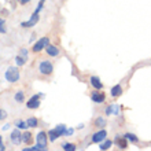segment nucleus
I'll list each match as a JSON object with an SVG mask.
<instances>
[{"mask_svg": "<svg viewBox=\"0 0 151 151\" xmlns=\"http://www.w3.org/2000/svg\"><path fill=\"white\" fill-rule=\"evenodd\" d=\"M4 77H6V80H7L8 83H17L19 80V70L17 68H14V66H11V68H8L6 70Z\"/></svg>", "mask_w": 151, "mask_h": 151, "instance_id": "f257e3e1", "label": "nucleus"}, {"mask_svg": "<svg viewBox=\"0 0 151 151\" xmlns=\"http://www.w3.org/2000/svg\"><path fill=\"white\" fill-rule=\"evenodd\" d=\"M52 70H54V68H52L51 62H48V60H41L39 63V72L41 73V74L50 76L52 73Z\"/></svg>", "mask_w": 151, "mask_h": 151, "instance_id": "f03ea898", "label": "nucleus"}, {"mask_svg": "<svg viewBox=\"0 0 151 151\" xmlns=\"http://www.w3.org/2000/svg\"><path fill=\"white\" fill-rule=\"evenodd\" d=\"M48 44H50V39L48 37H43V39H40L37 40L36 43H35V45H33V52H40L41 50H45V47H47Z\"/></svg>", "mask_w": 151, "mask_h": 151, "instance_id": "7ed1b4c3", "label": "nucleus"}, {"mask_svg": "<svg viewBox=\"0 0 151 151\" xmlns=\"http://www.w3.org/2000/svg\"><path fill=\"white\" fill-rule=\"evenodd\" d=\"M40 98H44V93H37V95H33L32 98L28 100L26 107H28V109H37L40 106Z\"/></svg>", "mask_w": 151, "mask_h": 151, "instance_id": "20e7f679", "label": "nucleus"}, {"mask_svg": "<svg viewBox=\"0 0 151 151\" xmlns=\"http://www.w3.org/2000/svg\"><path fill=\"white\" fill-rule=\"evenodd\" d=\"M47 133L45 132H39V135H37V146H39L41 150H45L47 147Z\"/></svg>", "mask_w": 151, "mask_h": 151, "instance_id": "39448f33", "label": "nucleus"}, {"mask_svg": "<svg viewBox=\"0 0 151 151\" xmlns=\"http://www.w3.org/2000/svg\"><path fill=\"white\" fill-rule=\"evenodd\" d=\"M39 12H36L35 11V14H33L30 18H29V21H26V22H22L21 24V26L22 28H32V26H35V25L37 24V21H39Z\"/></svg>", "mask_w": 151, "mask_h": 151, "instance_id": "423d86ee", "label": "nucleus"}, {"mask_svg": "<svg viewBox=\"0 0 151 151\" xmlns=\"http://www.w3.org/2000/svg\"><path fill=\"white\" fill-rule=\"evenodd\" d=\"M10 140H11L14 144H21V143H22V133H21V131L18 129V128H17V129H14V131L11 132Z\"/></svg>", "mask_w": 151, "mask_h": 151, "instance_id": "0eeeda50", "label": "nucleus"}, {"mask_svg": "<svg viewBox=\"0 0 151 151\" xmlns=\"http://www.w3.org/2000/svg\"><path fill=\"white\" fill-rule=\"evenodd\" d=\"M106 136H107V132L104 131V129L96 132V133H93V136H92V143H102V142L106 139Z\"/></svg>", "mask_w": 151, "mask_h": 151, "instance_id": "6e6552de", "label": "nucleus"}, {"mask_svg": "<svg viewBox=\"0 0 151 151\" xmlns=\"http://www.w3.org/2000/svg\"><path fill=\"white\" fill-rule=\"evenodd\" d=\"M104 99H106V95H104L103 92H92L91 93V100L92 102H95V103H103Z\"/></svg>", "mask_w": 151, "mask_h": 151, "instance_id": "1a4fd4ad", "label": "nucleus"}, {"mask_svg": "<svg viewBox=\"0 0 151 151\" xmlns=\"http://www.w3.org/2000/svg\"><path fill=\"white\" fill-rule=\"evenodd\" d=\"M104 113L107 115H119V104H117V103L110 104L109 107H106Z\"/></svg>", "mask_w": 151, "mask_h": 151, "instance_id": "9d476101", "label": "nucleus"}, {"mask_svg": "<svg viewBox=\"0 0 151 151\" xmlns=\"http://www.w3.org/2000/svg\"><path fill=\"white\" fill-rule=\"evenodd\" d=\"M91 85L95 88V89H99V91L103 88V84H102L100 78L99 77H96V76H92L91 77Z\"/></svg>", "mask_w": 151, "mask_h": 151, "instance_id": "9b49d317", "label": "nucleus"}, {"mask_svg": "<svg viewBox=\"0 0 151 151\" xmlns=\"http://www.w3.org/2000/svg\"><path fill=\"white\" fill-rule=\"evenodd\" d=\"M45 52H47L50 56H58L59 55V48H56L55 45H50V44H48L47 47H45Z\"/></svg>", "mask_w": 151, "mask_h": 151, "instance_id": "f8f14e48", "label": "nucleus"}, {"mask_svg": "<svg viewBox=\"0 0 151 151\" xmlns=\"http://www.w3.org/2000/svg\"><path fill=\"white\" fill-rule=\"evenodd\" d=\"M122 93V88H121V85H114V87L110 89V95L113 96V98H118L119 95Z\"/></svg>", "mask_w": 151, "mask_h": 151, "instance_id": "ddd939ff", "label": "nucleus"}, {"mask_svg": "<svg viewBox=\"0 0 151 151\" xmlns=\"http://www.w3.org/2000/svg\"><path fill=\"white\" fill-rule=\"evenodd\" d=\"M115 143L118 144L121 148H127L128 147V140L125 139V137H119V136H117V137H115Z\"/></svg>", "mask_w": 151, "mask_h": 151, "instance_id": "4468645a", "label": "nucleus"}, {"mask_svg": "<svg viewBox=\"0 0 151 151\" xmlns=\"http://www.w3.org/2000/svg\"><path fill=\"white\" fill-rule=\"evenodd\" d=\"M59 137H60V135L55 131V129H51V131L48 132V139L51 140V142H55V140L59 139Z\"/></svg>", "mask_w": 151, "mask_h": 151, "instance_id": "2eb2a0df", "label": "nucleus"}, {"mask_svg": "<svg viewBox=\"0 0 151 151\" xmlns=\"http://www.w3.org/2000/svg\"><path fill=\"white\" fill-rule=\"evenodd\" d=\"M14 99H15L17 103H22V102H24V99H25V93L22 91H18L15 93V96H14Z\"/></svg>", "mask_w": 151, "mask_h": 151, "instance_id": "dca6fc26", "label": "nucleus"}, {"mask_svg": "<svg viewBox=\"0 0 151 151\" xmlns=\"http://www.w3.org/2000/svg\"><path fill=\"white\" fill-rule=\"evenodd\" d=\"M18 129H26L28 127V122H25V121H22V119H18V121H15V124H14Z\"/></svg>", "mask_w": 151, "mask_h": 151, "instance_id": "f3484780", "label": "nucleus"}, {"mask_svg": "<svg viewBox=\"0 0 151 151\" xmlns=\"http://www.w3.org/2000/svg\"><path fill=\"white\" fill-rule=\"evenodd\" d=\"M30 140H32V133H29V132L22 133V143L29 144V143H30Z\"/></svg>", "mask_w": 151, "mask_h": 151, "instance_id": "a211bd4d", "label": "nucleus"}, {"mask_svg": "<svg viewBox=\"0 0 151 151\" xmlns=\"http://www.w3.org/2000/svg\"><path fill=\"white\" fill-rule=\"evenodd\" d=\"M99 144H100V147H99V148H100V150H103V151H104V150H109V148L111 147V144H113V143L110 142V140H106V139H104V140H103V143H99Z\"/></svg>", "mask_w": 151, "mask_h": 151, "instance_id": "6ab92c4d", "label": "nucleus"}, {"mask_svg": "<svg viewBox=\"0 0 151 151\" xmlns=\"http://www.w3.org/2000/svg\"><path fill=\"white\" fill-rule=\"evenodd\" d=\"M124 137H125L128 142H132V143H137V140H139L135 135H133V133H127V135L124 136Z\"/></svg>", "mask_w": 151, "mask_h": 151, "instance_id": "aec40b11", "label": "nucleus"}, {"mask_svg": "<svg viewBox=\"0 0 151 151\" xmlns=\"http://www.w3.org/2000/svg\"><path fill=\"white\" fill-rule=\"evenodd\" d=\"M62 148L65 151H76V146L72 143H63L62 144Z\"/></svg>", "mask_w": 151, "mask_h": 151, "instance_id": "412c9836", "label": "nucleus"}, {"mask_svg": "<svg viewBox=\"0 0 151 151\" xmlns=\"http://www.w3.org/2000/svg\"><path fill=\"white\" fill-rule=\"evenodd\" d=\"M25 62H26V58H24V56L18 55V56L15 58V63H17V66H24Z\"/></svg>", "mask_w": 151, "mask_h": 151, "instance_id": "4be33fe9", "label": "nucleus"}, {"mask_svg": "<svg viewBox=\"0 0 151 151\" xmlns=\"http://www.w3.org/2000/svg\"><path fill=\"white\" fill-rule=\"evenodd\" d=\"M55 131L59 133L60 136L65 135V131H66V125H63V124H60V125H58V127L55 128Z\"/></svg>", "mask_w": 151, "mask_h": 151, "instance_id": "5701e85b", "label": "nucleus"}, {"mask_svg": "<svg viewBox=\"0 0 151 151\" xmlns=\"http://www.w3.org/2000/svg\"><path fill=\"white\" fill-rule=\"evenodd\" d=\"M28 127H30V128H35V127H37V118H35V117H32V118H29L28 121Z\"/></svg>", "mask_w": 151, "mask_h": 151, "instance_id": "b1692460", "label": "nucleus"}, {"mask_svg": "<svg viewBox=\"0 0 151 151\" xmlns=\"http://www.w3.org/2000/svg\"><path fill=\"white\" fill-rule=\"evenodd\" d=\"M95 125H96V127H102V128H103L104 125H106V119L102 118V117H99V118L95 121Z\"/></svg>", "mask_w": 151, "mask_h": 151, "instance_id": "393cba45", "label": "nucleus"}, {"mask_svg": "<svg viewBox=\"0 0 151 151\" xmlns=\"http://www.w3.org/2000/svg\"><path fill=\"white\" fill-rule=\"evenodd\" d=\"M4 24H6V21H4L3 18H0V33H6V32H7V29H6Z\"/></svg>", "mask_w": 151, "mask_h": 151, "instance_id": "a878e982", "label": "nucleus"}, {"mask_svg": "<svg viewBox=\"0 0 151 151\" xmlns=\"http://www.w3.org/2000/svg\"><path fill=\"white\" fill-rule=\"evenodd\" d=\"M44 3H45V0H40V1H39V4H37L36 12H40V11H41V8L44 7Z\"/></svg>", "mask_w": 151, "mask_h": 151, "instance_id": "bb28decb", "label": "nucleus"}, {"mask_svg": "<svg viewBox=\"0 0 151 151\" xmlns=\"http://www.w3.org/2000/svg\"><path fill=\"white\" fill-rule=\"evenodd\" d=\"M73 132H74V129L73 128H66V131H65V135L63 136H70V135H73Z\"/></svg>", "mask_w": 151, "mask_h": 151, "instance_id": "cd10ccee", "label": "nucleus"}, {"mask_svg": "<svg viewBox=\"0 0 151 151\" xmlns=\"http://www.w3.org/2000/svg\"><path fill=\"white\" fill-rule=\"evenodd\" d=\"M19 55H21V56H24V58H26V59H28V51H26L25 48H22V50H21Z\"/></svg>", "mask_w": 151, "mask_h": 151, "instance_id": "c85d7f7f", "label": "nucleus"}, {"mask_svg": "<svg viewBox=\"0 0 151 151\" xmlns=\"http://www.w3.org/2000/svg\"><path fill=\"white\" fill-rule=\"evenodd\" d=\"M6 117H7V113L4 111L3 109H0V121H1L3 118H6Z\"/></svg>", "mask_w": 151, "mask_h": 151, "instance_id": "c756f323", "label": "nucleus"}, {"mask_svg": "<svg viewBox=\"0 0 151 151\" xmlns=\"http://www.w3.org/2000/svg\"><path fill=\"white\" fill-rule=\"evenodd\" d=\"M8 128H10V124H6L3 127V131H8Z\"/></svg>", "mask_w": 151, "mask_h": 151, "instance_id": "7c9ffc66", "label": "nucleus"}, {"mask_svg": "<svg viewBox=\"0 0 151 151\" xmlns=\"http://www.w3.org/2000/svg\"><path fill=\"white\" fill-rule=\"evenodd\" d=\"M19 1H21V4H26V3H29L30 0H19Z\"/></svg>", "mask_w": 151, "mask_h": 151, "instance_id": "2f4dec72", "label": "nucleus"}, {"mask_svg": "<svg viewBox=\"0 0 151 151\" xmlns=\"http://www.w3.org/2000/svg\"><path fill=\"white\" fill-rule=\"evenodd\" d=\"M6 150V147L3 146V143H0V151H4Z\"/></svg>", "mask_w": 151, "mask_h": 151, "instance_id": "473e14b6", "label": "nucleus"}, {"mask_svg": "<svg viewBox=\"0 0 151 151\" xmlns=\"http://www.w3.org/2000/svg\"><path fill=\"white\" fill-rule=\"evenodd\" d=\"M1 140H3V137H1V136H0V143H1Z\"/></svg>", "mask_w": 151, "mask_h": 151, "instance_id": "72a5a7b5", "label": "nucleus"}]
</instances>
